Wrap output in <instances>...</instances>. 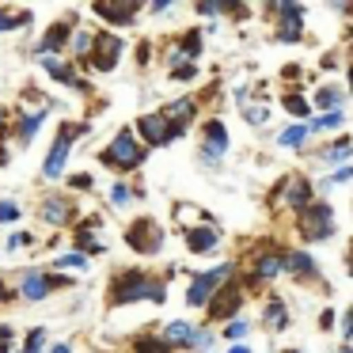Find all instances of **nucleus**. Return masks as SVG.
I'll use <instances>...</instances> for the list:
<instances>
[{
	"instance_id": "nucleus-1",
	"label": "nucleus",
	"mask_w": 353,
	"mask_h": 353,
	"mask_svg": "<svg viewBox=\"0 0 353 353\" xmlns=\"http://www.w3.org/2000/svg\"><path fill=\"white\" fill-rule=\"evenodd\" d=\"M137 300L163 304V300H168V285L152 281L145 270H118L114 281H110V289H107V304L122 307V304H137Z\"/></svg>"
},
{
	"instance_id": "nucleus-2",
	"label": "nucleus",
	"mask_w": 353,
	"mask_h": 353,
	"mask_svg": "<svg viewBox=\"0 0 353 353\" xmlns=\"http://www.w3.org/2000/svg\"><path fill=\"white\" fill-rule=\"evenodd\" d=\"M145 156H148V148L133 137V130H118L114 141H110V148L99 152V163L103 168H114V171H130V168H141Z\"/></svg>"
},
{
	"instance_id": "nucleus-3",
	"label": "nucleus",
	"mask_w": 353,
	"mask_h": 353,
	"mask_svg": "<svg viewBox=\"0 0 353 353\" xmlns=\"http://www.w3.org/2000/svg\"><path fill=\"white\" fill-rule=\"evenodd\" d=\"M133 137H137L145 148H160V145H171V141H179V137H183V130H179V125H171L163 114H141V118H137V130H133Z\"/></svg>"
},
{
	"instance_id": "nucleus-4",
	"label": "nucleus",
	"mask_w": 353,
	"mask_h": 353,
	"mask_svg": "<svg viewBox=\"0 0 353 353\" xmlns=\"http://www.w3.org/2000/svg\"><path fill=\"white\" fill-rule=\"evenodd\" d=\"M125 247L137 254H160L163 247V228L152 221V216H137V221L125 228Z\"/></svg>"
},
{
	"instance_id": "nucleus-5",
	"label": "nucleus",
	"mask_w": 353,
	"mask_h": 353,
	"mask_svg": "<svg viewBox=\"0 0 353 353\" xmlns=\"http://www.w3.org/2000/svg\"><path fill=\"white\" fill-rule=\"evenodd\" d=\"M300 236L304 239H330L334 236V213L327 201H307L300 209Z\"/></svg>"
},
{
	"instance_id": "nucleus-6",
	"label": "nucleus",
	"mask_w": 353,
	"mask_h": 353,
	"mask_svg": "<svg viewBox=\"0 0 353 353\" xmlns=\"http://www.w3.org/2000/svg\"><path fill=\"white\" fill-rule=\"evenodd\" d=\"M118 57H122V39L110 31L92 34V54H88V69H99V72H114L118 69Z\"/></svg>"
},
{
	"instance_id": "nucleus-7",
	"label": "nucleus",
	"mask_w": 353,
	"mask_h": 353,
	"mask_svg": "<svg viewBox=\"0 0 353 353\" xmlns=\"http://www.w3.org/2000/svg\"><path fill=\"white\" fill-rule=\"evenodd\" d=\"M243 307V289H239L236 281H228V285H221V289L209 296V304H205V319L209 323H228L232 315Z\"/></svg>"
},
{
	"instance_id": "nucleus-8",
	"label": "nucleus",
	"mask_w": 353,
	"mask_h": 353,
	"mask_svg": "<svg viewBox=\"0 0 353 353\" xmlns=\"http://www.w3.org/2000/svg\"><path fill=\"white\" fill-rule=\"evenodd\" d=\"M65 285H69V277H61V274L27 270L23 281H19V296H23V300H42V296H50L54 289H65Z\"/></svg>"
},
{
	"instance_id": "nucleus-9",
	"label": "nucleus",
	"mask_w": 353,
	"mask_h": 353,
	"mask_svg": "<svg viewBox=\"0 0 353 353\" xmlns=\"http://www.w3.org/2000/svg\"><path fill=\"white\" fill-rule=\"evenodd\" d=\"M39 216L46 224H54V228H65V224H77V205L65 194H50V198H42Z\"/></svg>"
},
{
	"instance_id": "nucleus-10",
	"label": "nucleus",
	"mask_w": 353,
	"mask_h": 353,
	"mask_svg": "<svg viewBox=\"0 0 353 353\" xmlns=\"http://www.w3.org/2000/svg\"><path fill=\"white\" fill-rule=\"evenodd\" d=\"M274 194H281L285 201H289V209H304L307 201H312V183H307V179H300V175H289V179H281V183H277V190Z\"/></svg>"
},
{
	"instance_id": "nucleus-11",
	"label": "nucleus",
	"mask_w": 353,
	"mask_h": 353,
	"mask_svg": "<svg viewBox=\"0 0 353 353\" xmlns=\"http://www.w3.org/2000/svg\"><path fill=\"white\" fill-rule=\"evenodd\" d=\"M201 152H205V160H221V156L228 152V130H224L221 118L205 122V141H201Z\"/></svg>"
},
{
	"instance_id": "nucleus-12",
	"label": "nucleus",
	"mask_w": 353,
	"mask_h": 353,
	"mask_svg": "<svg viewBox=\"0 0 353 353\" xmlns=\"http://www.w3.org/2000/svg\"><path fill=\"white\" fill-rule=\"evenodd\" d=\"M92 12L99 19H107L110 27H125V23H133V16H137V4H110V0H99V4H92Z\"/></svg>"
},
{
	"instance_id": "nucleus-13",
	"label": "nucleus",
	"mask_w": 353,
	"mask_h": 353,
	"mask_svg": "<svg viewBox=\"0 0 353 353\" xmlns=\"http://www.w3.org/2000/svg\"><path fill=\"white\" fill-rule=\"evenodd\" d=\"M216 243H221V232H216L213 224L186 228V251L190 254H209V251H216Z\"/></svg>"
},
{
	"instance_id": "nucleus-14",
	"label": "nucleus",
	"mask_w": 353,
	"mask_h": 353,
	"mask_svg": "<svg viewBox=\"0 0 353 353\" xmlns=\"http://www.w3.org/2000/svg\"><path fill=\"white\" fill-rule=\"evenodd\" d=\"M69 34H72V19H57V23L46 31V39L39 42V54H42V57L57 54V50H61L65 42H69Z\"/></svg>"
},
{
	"instance_id": "nucleus-15",
	"label": "nucleus",
	"mask_w": 353,
	"mask_h": 353,
	"mask_svg": "<svg viewBox=\"0 0 353 353\" xmlns=\"http://www.w3.org/2000/svg\"><path fill=\"white\" fill-rule=\"evenodd\" d=\"M194 114H198V99H190V95H183V99L163 107V118H168L171 125H179V130H186V122H190Z\"/></svg>"
},
{
	"instance_id": "nucleus-16",
	"label": "nucleus",
	"mask_w": 353,
	"mask_h": 353,
	"mask_svg": "<svg viewBox=\"0 0 353 353\" xmlns=\"http://www.w3.org/2000/svg\"><path fill=\"white\" fill-rule=\"evenodd\" d=\"M285 266H289V274L300 277V281H315V277H319V262L307 259L304 251H289L285 254Z\"/></svg>"
},
{
	"instance_id": "nucleus-17",
	"label": "nucleus",
	"mask_w": 353,
	"mask_h": 353,
	"mask_svg": "<svg viewBox=\"0 0 353 353\" xmlns=\"http://www.w3.org/2000/svg\"><path fill=\"white\" fill-rule=\"evenodd\" d=\"M350 156H353V137H350V133H342V137H338L334 145L319 148V152H315V160H323V163H338V160H350Z\"/></svg>"
},
{
	"instance_id": "nucleus-18",
	"label": "nucleus",
	"mask_w": 353,
	"mask_h": 353,
	"mask_svg": "<svg viewBox=\"0 0 353 353\" xmlns=\"http://www.w3.org/2000/svg\"><path fill=\"white\" fill-rule=\"evenodd\" d=\"M285 323H289V307H285L277 296H270L266 312H262V327L266 330H285Z\"/></svg>"
},
{
	"instance_id": "nucleus-19",
	"label": "nucleus",
	"mask_w": 353,
	"mask_h": 353,
	"mask_svg": "<svg viewBox=\"0 0 353 353\" xmlns=\"http://www.w3.org/2000/svg\"><path fill=\"white\" fill-rule=\"evenodd\" d=\"M69 148H72V145H65V141H54V148H50V156H46V168H42V175H46V179H61Z\"/></svg>"
},
{
	"instance_id": "nucleus-20",
	"label": "nucleus",
	"mask_w": 353,
	"mask_h": 353,
	"mask_svg": "<svg viewBox=\"0 0 353 353\" xmlns=\"http://www.w3.org/2000/svg\"><path fill=\"white\" fill-rule=\"evenodd\" d=\"M42 122H46V110H31V114H23V118H19V125H16V137L27 145V141L42 130Z\"/></svg>"
},
{
	"instance_id": "nucleus-21",
	"label": "nucleus",
	"mask_w": 353,
	"mask_h": 353,
	"mask_svg": "<svg viewBox=\"0 0 353 353\" xmlns=\"http://www.w3.org/2000/svg\"><path fill=\"white\" fill-rule=\"evenodd\" d=\"M194 330H198V327H190V323L175 319V323H168V330H163V342H168V345H190Z\"/></svg>"
},
{
	"instance_id": "nucleus-22",
	"label": "nucleus",
	"mask_w": 353,
	"mask_h": 353,
	"mask_svg": "<svg viewBox=\"0 0 353 353\" xmlns=\"http://www.w3.org/2000/svg\"><path fill=\"white\" fill-rule=\"evenodd\" d=\"M133 353H171V345L160 334H141L133 338Z\"/></svg>"
},
{
	"instance_id": "nucleus-23",
	"label": "nucleus",
	"mask_w": 353,
	"mask_h": 353,
	"mask_svg": "<svg viewBox=\"0 0 353 353\" xmlns=\"http://www.w3.org/2000/svg\"><path fill=\"white\" fill-rule=\"evenodd\" d=\"M281 107L289 110V114H296V118H307V114H312V103L300 99L296 92H285V95H281Z\"/></svg>"
},
{
	"instance_id": "nucleus-24",
	"label": "nucleus",
	"mask_w": 353,
	"mask_h": 353,
	"mask_svg": "<svg viewBox=\"0 0 353 353\" xmlns=\"http://www.w3.org/2000/svg\"><path fill=\"white\" fill-rule=\"evenodd\" d=\"M342 107L338 110H327V114L323 118H315V122H307V133H319V130H338V125H342Z\"/></svg>"
},
{
	"instance_id": "nucleus-25",
	"label": "nucleus",
	"mask_w": 353,
	"mask_h": 353,
	"mask_svg": "<svg viewBox=\"0 0 353 353\" xmlns=\"http://www.w3.org/2000/svg\"><path fill=\"white\" fill-rule=\"evenodd\" d=\"M300 27H304V16L281 19V31H277V39H281V42H300Z\"/></svg>"
},
{
	"instance_id": "nucleus-26",
	"label": "nucleus",
	"mask_w": 353,
	"mask_h": 353,
	"mask_svg": "<svg viewBox=\"0 0 353 353\" xmlns=\"http://www.w3.org/2000/svg\"><path fill=\"white\" fill-rule=\"evenodd\" d=\"M77 254H103V239H95L92 232H77Z\"/></svg>"
},
{
	"instance_id": "nucleus-27",
	"label": "nucleus",
	"mask_w": 353,
	"mask_h": 353,
	"mask_svg": "<svg viewBox=\"0 0 353 353\" xmlns=\"http://www.w3.org/2000/svg\"><path fill=\"white\" fill-rule=\"evenodd\" d=\"M307 141V125H289V130L277 137V145L281 148H296V145H304Z\"/></svg>"
},
{
	"instance_id": "nucleus-28",
	"label": "nucleus",
	"mask_w": 353,
	"mask_h": 353,
	"mask_svg": "<svg viewBox=\"0 0 353 353\" xmlns=\"http://www.w3.org/2000/svg\"><path fill=\"white\" fill-rule=\"evenodd\" d=\"M27 19H31V12H8V8H0V31H16V27H23Z\"/></svg>"
},
{
	"instance_id": "nucleus-29",
	"label": "nucleus",
	"mask_w": 353,
	"mask_h": 353,
	"mask_svg": "<svg viewBox=\"0 0 353 353\" xmlns=\"http://www.w3.org/2000/svg\"><path fill=\"white\" fill-rule=\"evenodd\" d=\"M179 50H183V57H198L201 54V31L198 27H190V31L183 34V46Z\"/></svg>"
},
{
	"instance_id": "nucleus-30",
	"label": "nucleus",
	"mask_w": 353,
	"mask_h": 353,
	"mask_svg": "<svg viewBox=\"0 0 353 353\" xmlns=\"http://www.w3.org/2000/svg\"><path fill=\"white\" fill-rule=\"evenodd\" d=\"M338 103H342V92H338V88H323V92H315V107L338 110Z\"/></svg>"
},
{
	"instance_id": "nucleus-31",
	"label": "nucleus",
	"mask_w": 353,
	"mask_h": 353,
	"mask_svg": "<svg viewBox=\"0 0 353 353\" xmlns=\"http://www.w3.org/2000/svg\"><path fill=\"white\" fill-rule=\"evenodd\" d=\"M42 350H46V330H42V327L27 330V342H23V350H19V353H42Z\"/></svg>"
},
{
	"instance_id": "nucleus-32",
	"label": "nucleus",
	"mask_w": 353,
	"mask_h": 353,
	"mask_svg": "<svg viewBox=\"0 0 353 353\" xmlns=\"http://www.w3.org/2000/svg\"><path fill=\"white\" fill-rule=\"evenodd\" d=\"M84 130H88V125H80V122H65L61 130H57V141H65V145H72V141H77Z\"/></svg>"
},
{
	"instance_id": "nucleus-33",
	"label": "nucleus",
	"mask_w": 353,
	"mask_h": 353,
	"mask_svg": "<svg viewBox=\"0 0 353 353\" xmlns=\"http://www.w3.org/2000/svg\"><path fill=\"white\" fill-rule=\"evenodd\" d=\"M84 270L88 266V259H84V254H77V251H69V254H61V259H57V270Z\"/></svg>"
},
{
	"instance_id": "nucleus-34",
	"label": "nucleus",
	"mask_w": 353,
	"mask_h": 353,
	"mask_svg": "<svg viewBox=\"0 0 353 353\" xmlns=\"http://www.w3.org/2000/svg\"><path fill=\"white\" fill-rule=\"evenodd\" d=\"M12 221H19V205L12 198H4L0 201V224H12Z\"/></svg>"
},
{
	"instance_id": "nucleus-35",
	"label": "nucleus",
	"mask_w": 353,
	"mask_h": 353,
	"mask_svg": "<svg viewBox=\"0 0 353 353\" xmlns=\"http://www.w3.org/2000/svg\"><path fill=\"white\" fill-rule=\"evenodd\" d=\"M221 334H224V338H228V342H239V338H243V334H247V323H239V319H232V323H228V327H224V330H221Z\"/></svg>"
},
{
	"instance_id": "nucleus-36",
	"label": "nucleus",
	"mask_w": 353,
	"mask_h": 353,
	"mask_svg": "<svg viewBox=\"0 0 353 353\" xmlns=\"http://www.w3.org/2000/svg\"><path fill=\"white\" fill-rule=\"evenodd\" d=\"M69 186L72 190H92V175H84V171H77V175H69Z\"/></svg>"
},
{
	"instance_id": "nucleus-37",
	"label": "nucleus",
	"mask_w": 353,
	"mask_h": 353,
	"mask_svg": "<svg viewBox=\"0 0 353 353\" xmlns=\"http://www.w3.org/2000/svg\"><path fill=\"white\" fill-rule=\"evenodd\" d=\"M77 232H92V228H103V216L99 213H92V216H84V221H77L72 224Z\"/></svg>"
},
{
	"instance_id": "nucleus-38",
	"label": "nucleus",
	"mask_w": 353,
	"mask_h": 353,
	"mask_svg": "<svg viewBox=\"0 0 353 353\" xmlns=\"http://www.w3.org/2000/svg\"><path fill=\"white\" fill-rule=\"evenodd\" d=\"M110 198H114V205H130V186L118 183L114 190H110Z\"/></svg>"
},
{
	"instance_id": "nucleus-39",
	"label": "nucleus",
	"mask_w": 353,
	"mask_h": 353,
	"mask_svg": "<svg viewBox=\"0 0 353 353\" xmlns=\"http://www.w3.org/2000/svg\"><path fill=\"white\" fill-rule=\"evenodd\" d=\"M148 61H152V42H137V65L145 69Z\"/></svg>"
},
{
	"instance_id": "nucleus-40",
	"label": "nucleus",
	"mask_w": 353,
	"mask_h": 353,
	"mask_svg": "<svg viewBox=\"0 0 353 353\" xmlns=\"http://www.w3.org/2000/svg\"><path fill=\"white\" fill-rule=\"evenodd\" d=\"M34 239L27 236V232H16V236H8V251H16V247H31Z\"/></svg>"
},
{
	"instance_id": "nucleus-41",
	"label": "nucleus",
	"mask_w": 353,
	"mask_h": 353,
	"mask_svg": "<svg viewBox=\"0 0 353 353\" xmlns=\"http://www.w3.org/2000/svg\"><path fill=\"white\" fill-rule=\"evenodd\" d=\"M247 122L262 125V122H266V107H247Z\"/></svg>"
},
{
	"instance_id": "nucleus-42",
	"label": "nucleus",
	"mask_w": 353,
	"mask_h": 353,
	"mask_svg": "<svg viewBox=\"0 0 353 353\" xmlns=\"http://www.w3.org/2000/svg\"><path fill=\"white\" fill-rule=\"evenodd\" d=\"M209 342H213V330H201V334H194V338H190V345H194V350H205Z\"/></svg>"
},
{
	"instance_id": "nucleus-43",
	"label": "nucleus",
	"mask_w": 353,
	"mask_h": 353,
	"mask_svg": "<svg viewBox=\"0 0 353 353\" xmlns=\"http://www.w3.org/2000/svg\"><path fill=\"white\" fill-rule=\"evenodd\" d=\"M194 72H198L194 65H179V69H171V77L175 80H194Z\"/></svg>"
},
{
	"instance_id": "nucleus-44",
	"label": "nucleus",
	"mask_w": 353,
	"mask_h": 353,
	"mask_svg": "<svg viewBox=\"0 0 353 353\" xmlns=\"http://www.w3.org/2000/svg\"><path fill=\"white\" fill-rule=\"evenodd\" d=\"M345 179H353V163H350V168H338L334 175H330V183H334V186H342Z\"/></svg>"
},
{
	"instance_id": "nucleus-45",
	"label": "nucleus",
	"mask_w": 353,
	"mask_h": 353,
	"mask_svg": "<svg viewBox=\"0 0 353 353\" xmlns=\"http://www.w3.org/2000/svg\"><path fill=\"white\" fill-rule=\"evenodd\" d=\"M342 338H353V307L345 312V319H342Z\"/></svg>"
},
{
	"instance_id": "nucleus-46",
	"label": "nucleus",
	"mask_w": 353,
	"mask_h": 353,
	"mask_svg": "<svg viewBox=\"0 0 353 353\" xmlns=\"http://www.w3.org/2000/svg\"><path fill=\"white\" fill-rule=\"evenodd\" d=\"M319 327H323V330H330V327H334V312H330V307L319 315Z\"/></svg>"
},
{
	"instance_id": "nucleus-47",
	"label": "nucleus",
	"mask_w": 353,
	"mask_h": 353,
	"mask_svg": "<svg viewBox=\"0 0 353 353\" xmlns=\"http://www.w3.org/2000/svg\"><path fill=\"white\" fill-rule=\"evenodd\" d=\"M12 338H16V330H12L8 323H0V342H8V345H12Z\"/></svg>"
},
{
	"instance_id": "nucleus-48",
	"label": "nucleus",
	"mask_w": 353,
	"mask_h": 353,
	"mask_svg": "<svg viewBox=\"0 0 353 353\" xmlns=\"http://www.w3.org/2000/svg\"><path fill=\"white\" fill-rule=\"evenodd\" d=\"M12 296H16V292H12V289H8V285H4V281H0V307H4V304H8V300H12Z\"/></svg>"
},
{
	"instance_id": "nucleus-49",
	"label": "nucleus",
	"mask_w": 353,
	"mask_h": 353,
	"mask_svg": "<svg viewBox=\"0 0 353 353\" xmlns=\"http://www.w3.org/2000/svg\"><path fill=\"white\" fill-rule=\"evenodd\" d=\"M50 353H72V345H69V342H57V345H54V350H50Z\"/></svg>"
},
{
	"instance_id": "nucleus-50",
	"label": "nucleus",
	"mask_w": 353,
	"mask_h": 353,
	"mask_svg": "<svg viewBox=\"0 0 353 353\" xmlns=\"http://www.w3.org/2000/svg\"><path fill=\"white\" fill-rule=\"evenodd\" d=\"M228 353H251V350H247V345H243V342H236V345H232V350H228Z\"/></svg>"
},
{
	"instance_id": "nucleus-51",
	"label": "nucleus",
	"mask_w": 353,
	"mask_h": 353,
	"mask_svg": "<svg viewBox=\"0 0 353 353\" xmlns=\"http://www.w3.org/2000/svg\"><path fill=\"white\" fill-rule=\"evenodd\" d=\"M4 163H8V156H4V145H0V168H4Z\"/></svg>"
},
{
	"instance_id": "nucleus-52",
	"label": "nucleus",
	"mask_w": 353,
	"mask_h": 353,
	"mask_svg": "<svg viewBox=\"0 0 353 353\" xmlns=\"http://www.w3.org/2000/svg\"><path fill=\"white\" fill-rule=\"evenodd\" d=\"M350 277H353V243H350Z\"/></svg>"
},
{
	"instance_id": "nucleus-53",
	"label": "nucleus",
	"mask_w": 353,
	"mask_h": 353,
	"mask_svg": "<svg viewBox=\"0 0 353 353\" xmlns=\"http://www.w3.org/2000/svg\"><path fill=\"white\" fill-rule=\"evenodd\" d=\"M8 350H12V345H8V342H0V353H8Z\"/></svg>"
},
{
	"instance_id": "nucleus-54",
	"label": "nucleus",
	"mask_w": 353,
	"mask_h": 353,
	"mask_svg": "<svg viewBox=\"0 0 353 353\" xmlns=\"http://www.w3.org/2000/svg\"><path fill=\"white\" fill-rule=\"evenodd\" d=\"M0 130H4V110H0Z\"/></svg>"
},
{
	"instance_id": "nucleus-55",
	"label": "nucleus",
	"mask_w": 353,
	"mask_h": 353,
	"mask_svg": "<svg viewBox=\"0 0 353 353\" xmlns=\"http://www.w3.org/2000/svg\"><path fill=\"white\" fill-rule=\"evenodd\" d=\"M350 88H353V65H350Z\"/></svg>"
},
{
	"instance_id": "nucleus-56",
	"label": "nucleus",
	"mask_w": 353,
	"mask_h": 353,
	"mask_svg": "<svg viewBox=\"0 0 353 353\" xmlns=\"http://www.w3.org/2000/svg\"><path fill=\"white\" fill-rule=\"evenodd\" d=\"M342 353H353V350H350V345H342Z\"/></svg>"
},
{
	"instance_id": "nucleus-57",
	"label": "nucleus",
	"mask_w": 353,
	"mask_h": 353,
	"mask_svg": "<svg viewBox=\"0 0 353 353\" xmlns=\"http://www.w3.org/2000/svg\"><path fill=\"white\" fill-rule=\"evenodd\" d=\"M289 353H300V350H289Z\"/></svg>"
}]
</instances>
